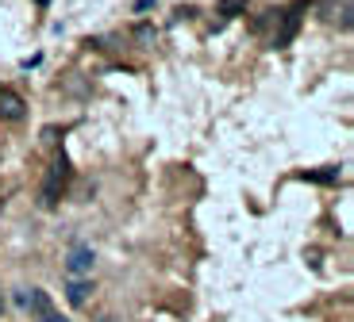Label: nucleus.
<instances>
[{"instance_id":"9","label":"nucleus","mask_w":354,"mask_h":322,"mask_svg":"<svg viewBox=\"0 0 354 322\" xmlns=\"http://www.w3.org/2000/svg\"><path fill=\"white\" fill-rule=\"evenodd\" d=\"M35 322H66V319H62V314H54V311H50V314H43V319H35Z\"/></svg>"},{"instance_id":"10","label":"nucleus","mask_w":354,"mask_h":322,"mask_svg":"<svg viewBox=\"0 0 354 322\" xmlns=\"http://www.w3.org/2000/svg\"><path fill=\"white\" fill-rule=\"evenodd\" d=\"M147 8H154V0H139V4H135V12H147Z\"/></svg>"},{"instance_id":"8","label":"nucleus","mask_w":354,"mask_h":322,"mask_svg":"<svg viewBox=\"0 0 354 322\" xmlns=\"http://www.w3.org/2000/svg\"><path fill=\"white\" fill-rule=\"evenodd\" d=\"M135 39H139V43H147V46H151V43H154V39H158V35H154V27H147V23H142V27H135Z\"/></svg>"},{"instance_id":"6","label":"nucleus","mask_w":354,"mask_h":322,"mask_svg":"<svg viewBox=\"0 0 354 322\" xmlns=\"http://www.w3.org/2000/svg\"><path fill=\"white\" fill-rule=\"evenodd\" d=\"M66 299H70V307H85L88 299H93V280L66 276Z\"/></svg>"},{"instance_id":"2","label":"nucleus","mask_w":354,"mask_h":322,"mask_svg":"<svg viewBox=\"0 0 354 322\" xmlns=\"http://www.w3.org/2000/svg\"><path fill=\"white\" fill-rule=\"evenodd\" d=\"M93 269H97V253H93V245L73 242V245H70V253H66V276H73V280H88V276H93Z\"/></svg>"},{"instance_id":"5","label":"nucleus","mask_w":354,"mask_h":322,"mask_svg":"<svg viewBox=\"0 0 354 322\" xmlns=\"http://www.w3.org/2000/svg\"><path fill=\"white\" fill-rule=\"evenodd\" d=\"M0 119H8V123L24 119V96L12 92V88H0Z\"/></svg>"},{"instance_id":"3","label":"nucleus","mask_w":354,"mask_h":322,"mask_svg":"<svg viewBox=\"0 0 354 322\" xmlns=\"http://www.w3.org/2000/svg\"><path fill=\"white\" fill-rule=\"evenodd\" d=\"M301 12H304V0H297L289 12L281 16V31H277V39H274V46L281 50V46H289L292 39H297V31H301Z\"/></svg>"},{"instance_id":"11","label":"nucleus","mask_w":354,"mask_h":322,"mask_svg":"<svg viewBox=\"0 0 354 322\" xmlns=\"http://www.w3.org/2000/svg\"><path fill=\"white\" fill-rule=\"evenodd\" d=\"M97 322H120V319H115V314H100Z\"/></svg>"},{"instance_id":"1","label":"nucleus","mask_w":354,"mask_h":322,"mask_svg":"<svg viewBox=\"0 0 354 322\" xmlns=\"http://www.w3.org/2000/svg\"><path fill=\"white\" fill-rule=\"evenodd\" d=\"M66 181H70V161H66V154H58L54 165L46 169V181H43V208H54V203L62 200Z\"/></svg>"},{"instance_id":"4","label":"nucleus","mask_w":354,"mask_h":322,"mask_svg":"<svg viewBox=\"0 0 354 322\" xmlns=\"http://www.w3.org/2000/svg\"><path fill=\"white\" fill-rule=\"evenodd\" d=\"M16 303L24 307V311H31L35 319H43V314L54 311V307H50V296H46L43 288H24V292L16 296Z\"/></svg>"},{"instance_id":"7","label":"nucleus","mask_w":354,"mask_h":322,"mask_svg":"<svg viewBox=\"0 0 354 322\" xmlns=\"http://www.w3.org/2000/svg\"><path fill=\"white\" fill-rule=\"evenodd\" d=\"M216 12H220L223 19H231V16H243V12H247V0H220V4H216Z\"/></svg>"},{"instance_id":"12","label":"nucleus","mask_w":354,"mask_h":322,"mask_svg":"<svg viewBox=\"0 0 354 322\" xmlns=\"http://www.w3.org/2000/svg\"><path fill=\"white\" fill-rule=\"evenodd\" d=\"M35 4H39V8H46V4H50V0H35Z\"/></svg>"}]
</instances>
